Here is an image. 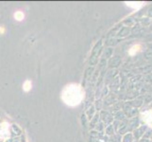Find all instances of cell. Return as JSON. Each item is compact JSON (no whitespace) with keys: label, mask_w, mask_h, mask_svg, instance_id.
Wrapping results in <instances>:
<instances>
[{"label":"cell","mask_w":152,"mask_h":142,"mask_svg":"<svg viewBox=\"0 0 152 142\" xmlns=\"http://www.w3.org/2000/svg\"><path fill=\"white\" fill-rule=\"evenodd\" d=\"M64 102L71 106L78 104L82 99V91L80 87L76 85H71L65 87L61 96Z\"/></svg>","instance_id":"6da1fadb"},{"label":"cell","mask_w":152,"mask_h":142,"mask_svg":"<svg viewBox=\"0 0 152 142\" xmlns=\"http://www.w3.org/2000/svg\"><path fill=\"white\" fill-rule=\"evenodd\" d=\"M23 89H24V91H26V92L29 91L31 89V82L30 81H26L25 83H24V85H23Z\"/></svg>","instance_id":"7a4b0ae2"},{"label":"cell","mask_w":152,"mask_h":142,"mask_svg":"<svg viewBox=\"0 0 152 142\" xmlns=\"http://www.w3.org/2000/svg\"><path fill=\"white\" fill-rule=\"evenodd\" d=\"M14 18L18 20V21H21V20H23L24 18V13L22 12H17V13H14Z\"/></svg>","instance_id":"3957f363"},{"label":"cell","mask_w":152,"mask_h":142,"mask_svg":"<svg viewBox=\"0 0 152 142\" xmlns=\"http://www.w3.org/2000/svg\"><path fill=\"white\" fill-rule=\"evenodd\" d=\"M4 31H5V29L3 28V26H1V27H0V33H4Z\"/></svg>","instance_id":"277c9868"}]
</instances>
